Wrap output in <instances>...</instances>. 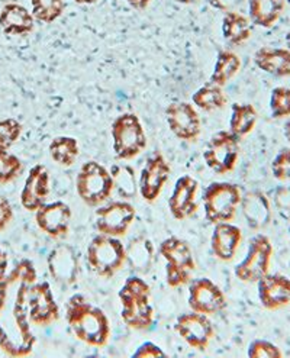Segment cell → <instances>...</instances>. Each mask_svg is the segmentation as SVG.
Returning a JSON list of instances; mask_svg holds the SVG:
<instances>
[{
    "mask_svg": "<svg viewBox=\"0 0 290 358\" xmlns=\"http://www.w3.org/2000/svg\"><path fill=\"white\" fill-rule=\"evenodd\" d=\"M35 282L31 260L19 262L0 282V348L10 357L29 355L36 343L28 315V292Z\"/></svg>",
    "mask_w": 290,
    "mask_h": 358,
    "instance_id": "obj_1",
    "label": "cell"
},
{
    "mask_svg": "<svg viewBox=\"0 0 290 358\" xmlns=\"http://www.w3.org/2000/svg\"><path fill=\"white\" fill-rule=\"evenodd\" d=\"M66 321L77 340L92 347H105L110 336L106 313L83 294H73L66 303Z\"/></svg>",
    "mask_w": 290,
    "mask_h": 358,
    "instance_id": "obj_2",
    "label": "cell"
},
{
    "mask_svg": "<svg viewBox=\"0 0 290 358\" xmlns=\"http://www.w3.org/2000/svg\"><path fill=\"white\" fill-rule=\"evenodd\" d=\"M151 289L143 278L128 277L118 297L122 305L121 316L124 322L135 331H147L154 321V309L150 302Z\"/></svg>",
    "mask_w": 290,
    "mask_h": 358,
    "instance_id": "obj_3",
    "label": "cell"
},
{
    "mask_svg": "<svg viewBox=\"0 0 290 358\" xmlns=\"http://www.w3.org/2000/svg\"><path fill=\"white\" fill-rule=\"evenodd\" d=\"M205 217L212 225L231 222L241 205L242 193L240 186L228 182L210 183L203 192Z\"/></svg>",
    "mask_w": 290,
    "mask_h": 358,
    "instance_id": "obj_4",
    "label": "cell"
},
{
    "mask_svg": "<svg viewBox=\"0 0 290 358\" xmlns=\"http://www.w3.org/2000/svg\"><path fill=\"white\" fill-rule=\"evenodd\" d=\"M86 258L93 273L110 278L124 267L126 262V248L118 238L101 234L90 241Z\"/></svg>",
    "mask_w": 290,
    "mask_h": 358,
    "instance_id": "obj_5",
    "label": "cell"
},
{
    "mask_svg": "<svg viewBox=\"0 0 290 358\" xmlns=\"http://www.w3.org/2000/svg\"><path fill=\"white\" fill-rule=\"evenodd\" d=\"M113 151L118 160L129 162L147 148V135L135 113L119 115L112 122Z\"/></svg>",
    "mask_w": 290,
    "mask_h": 358,
    "instance_id": "obj_6",
    "label": "cell"
},
{
    "mask_svg": "<svg viewBox=\"0 0 290 358\" xmlns=\"http://www.w3.org/2000/svg\"><path fill=\"white\" fill-rule=\"evenodd\" d=\"M75 192L87 206H101L113 192L110 171L98 162L85 163L75 178Z\"/></svg>",
    "mask_w": 290,
    "mask_h": 358,
    "instance_id": "obj_7",
    "label": "cell"
},
{
    "mask_svg": "<svg viewBox=\"0 0 290 358\" xmlns=\"http://www.w3.org/2000/svg\"><path fill=\"white\" fill-rule=\"evenodd\" d=\"M161 257L166 260V278L170 287H180L190 282L196 268L195 258L189 245L177 236H170L160 244Z\"/></svg>",
    "mask_w": 290,
    "mask_h": 358,
    "instance_id": "obj_8",
    "label": "cell"
},
{
    "mask_svg": "<svg viewBox=\"0 0 290 358\" xmlns=\"http://www.w3.org/2000/svg\"><path fill=\"white\" fill-rule=\"evenodd\" d=\"M240 157V138L231 131H219L209 139L203 151L206 166L217 174H228L235 169Z\"/></svg>",
    "mask_w": 290,
    "mask_h": 358,
    "instance_id": "obj_9",
    "label": "cell"
},
{
    "mask_svg": "<svg viewBox=\"0 0 290 358\" xmlns=\"http://www.w3.org/2000/svg\"><path fill=\"white\" fill-rule=\"evenodd\" d=\"M273 245L267 235L259 234L251 238L248 252L235 267V277L244 283H257L270 270Z\"/></svg>",
    "mask_w": 290,
    "mask_h": 358,
    "instance_id": "obj_10",
    "label": "cell"
},
{
    "mask_svg": "<svg viewBox=\"0 0 290 358\" xmlns=\"http://www.w3.org/2000/svg\"><path fill=\"white\" fill-rule=\"evenodd\" d=\"M137 210L126 201H115L96 209V229L103 235L124 236L132 225Z\"/></svg>",
    "mask_w": 290,
    "mask_h": 358,
    "instance_id": "obj_11",
    "label": "cell"
},
{
    "mask_svg": "<svg viewBox=\"0 0 290 358\" xmlns=\"http://www.w3.org/2000/svg\"><path fill=\"white\" fill-rule=\"evenodd\" d=\"M228 302L221 287L208 277L196 278L189 286V306L193 312L206 316L217 315L226 308Z\"/></svg>",
    "mask_w": 290,
    "mask_h": 358,
    "instance_id": "obj_12",
    "label": "cell"
},
{
    "mask_svg": "<svg viewBox=\"0 0 290 358\" xmlns=\"http://www.w3.org/2000/svg\"><path fill=\"white\" fill-rule=\"evenodd\" d=\"M28 315L29 321L36 327H48L60 317V309L48 282L31 286L28 292Z\"/></svg>",
    "mask_w": 290,
    "mask_h": 358,
    "instance_id": "obj_13",
    "label": "cell"
},
{
    "mask_svg": "<svg viewBox=\"0 0 290 358\" xmlns=\"http://www.w3.org/2000/svg\"><path fill=\"white\" fill-rule=\"evenodd\" d=\"M166 119L173 135L182 141L195 143L201 135V117L193 105L174 102L166 108Z\"/></svg>",
    "mask_w": 290,
    "mask_h": 358,
    "instance_id": "obj_14",
    "label": "cell"
},
{
    "mask_svg": "<svg viewBox=\"0 0 290 358\" xmlns=\"http://www.w3.org/2000/svg\"><path fill=\"white\" fill-rule=\"evenodd\" d=\"M174 329L191 348L198 351H206L210 340L215 335V328L209 317L198 312L179 316V320L174 324Z\"/></svg>",
    "mask_w": 290,
    "mask_h": 358,
    "instance_id": "obj_15",
    "label": "cell"
},
{
    "mask_svg": "<svg viewBox=\"0 0 290 358\" xmlns=\"http://www.w3.org/2000/svg\"><path fill=\"white\" fill-rule=\"evenodd\" d=\"M170 173L171 167L163 154L157 152L148 158L138 182V192L145 202L157 201L168 180Z\"/></svg>",
    "mask_w": 290,
    "mask_h": 358,
    "instance_id": "obj_16",
    "label": "cell"
},
{
    "mask_svg": "<svg viewBox=\"0 0 290 358\" xmlns=\"http://www.w3.org/2000/svg\"><path fill=\"white\" fill-rule=\"evenodd\" d=\"M198 189V182L190 176H182L176 182L168 201V209L174 220L184 221L196 213Z\"/></svg>",
    "mask_w": 290,
    "mask_h": 358,
    "instance_id": "obj_17",
    "label": "cell"
},
{
    "mask_svg": "<svg viewBox=\"0 0 290 358\" xmlns=\"http://www.w3.org/2000/svg\"><path fill=\"white\" fill-rule=\"evenodd\" d=\"M38 228L51 238H63L68 234L71 209L64 202L45 203L35 212Z\"/></svg>",
    "mask_w": 290,
    "mask_h": 358,
    "instance_id": "obj_18",
    "label": "cell"
},
{
    "mask_svg": "<svg viewBox=\"0 0 290 358\" xmlns=\"http://www.w3.org/2000/svg\"><path fill=\"white\" fill-rule=\"evenodd\" d=\"M259 299L264 309L277 310L290 303V278L283 274L267 273L257 282Z\"/></svg>",
    "mask_w": 290,
    "mask_h": 358,
    "instance_id": "obj_19",
    "label": "cell"
},
{
    "mask_svg": "<svg viewBox=\"0 0 290 358\" xmlns=\"http://www.w3.org/2000/svg\"><path fill=\"white\" fill-rule=\"evenodd\" d=\"M50 194V173L45 166L36 164L31 169L21 192V205L28 212H36L47 203Z\"/></svg>",
    "mask_w": 290,
    "mask_h": 358,
    "instance_id": "obj_20",
    "label": "cell"
},
{
    "mask_svg": "<svg viewBox=\"0 0 290 358\" xmlns=\"http://www.w3.org/2000/svg\"><path fill=\"white\" fill-rule=\"evenodd\" d=\"M48 271L57 283L71 286L79 277V258L70 245H58L48 255Z\"/></svg>",
    "mask_w": 290,
    "mask_h": 358,
    "instance_id": "obj_21",
    "label": "cell"
},
{
    "mask_svg": "<svg viewBox=\"0 0 290 358\" xmlns=\"http://www.w3.org/2000/svg\"><path fill=\"white\" fill-rule=\"evenodd\" d=\"M241 209L247 225L254 231L264 229L272 221V205L260 190L247 192L241 199Z\"/></svg>",
    "mask_w": 290,
    "mask_h": 358,
    "instance_id": "obj_22",
    "label": "cell"
},
{
    "mask_svg": "<svg viewBox=\"0 0 290 358\" xmlns=\"http://www.w3.org/2000/svg\"><path fill=\"white\" fill-rule=\"evenodd\" d=\"M242 241V232L238 227L229 222H221L215 225L214 234L210 238V248L214 255L221 262H231Z\"/></svg>",
    "mask_w": 290,
    "mask_h": 358,
    "instance_id": "obj_23",
    "label": "cell"
},
{
    "mask_svg": "<svg viewBox=\"0 0 290 358\" xmlns=\"http://www.w3.org/2000/svg\"><path fill=\"white\" fill-rule=\"evenodd\" d=\"M32 13L19 3H8L0 10V28L6 35H27L34 31Z\"/></svg>",
    "mask_w": 290,
    "mask_h": 358,
    "instance_id": "obj_24",
    "label": "cell"
},
{
    "mask_svg": "<svg viewBox=\"0 0 290 358\" xmlns=\"http://www.w3.org/2000/svg\"><path fill=\"white\" fill-rule=\"evenodd\" d=\"M254 64L275 77H290V51L287 48L263 47L254 54Z\"/></svg>",
    "mask_w": 290,
    "mask_h": 358,
    "instance_id": "obj_25",
    "label": "cell"
},
{
    "mask_svg": "<svg viewBox=\"0 0 290 358\" xmlns=\"http://www.w3.org/2000/svg\"><path fill=\"white\" fill-rule=\"evenodd\" d=\"M284 0H248L249 22L260 28H272L282 16Z\"/></svg>",
    "mask_w": 290,
    "mask_h": 358,
    "instance_id": "obj_26",
    "label": "cell"
},
{
    "mask_svg": "<svg viewBox=\"0 0 290 358\" xmlns=\"http://www.w3.org/2000/svg\"><path fill=\"white\" fill-rule=\"evenodd\" d=\"M222 34L226 41L232 45H241L251 38L253 27L249 19L240 12H226L222 19Z\"/></svg>",
    "mask_w": 290,
    "mask_h": 358,
    "instance_id": "obj_27",
    "label": "cell"
},
{
    "mask_svg": "<svg viewBox=\"0 0 290 358\" xmlns=\"http://www.w3.org/2000/svg\"><path fill=\"white\" fill-rule=\"evenodd\" d=\"M126 260L132 270L148 273L154 262V245L147 238H135L126 248Z\"/></svg>",
    "mask_w": 290,
    "mask_h": 358,
    "instance_id": "obj_28",
    "label": "cell"
},
{
    "mask_svg": "<svg viewBox=\"0 0 290 358\" xmlns=\"http://www.w3.org/2000/svg\"><path fill=\"white\" fill-rule=\"evenodd\" d=\"M259 113L249 103H232V113L229 119V131L238 138L248 135L256 128Z\"/></svg>",
    "mask_w": 290,
    "mask_h": 358,
    "instance_id": "obj_29",
    "label": "cell"
},
{
    "mask_svg": "<svg viewBox=\"0 0 290 358\" xmlns=\"http://www.w3.org/2000/svg\"><path fill=\"white\" fill-rule=\"evenodd\" d=\"M241 69L240 57L232 51H221L217 57V63L214 73L209 78V85H215L224 87L232 77H234Z\"/></svg>",
    "mask_w": 290,
    "mask_h": 358,
    "instance_id": "obj_30",
    "label": "cell"
},
{
    "mask_svg": "<svg viewBox=\"0 0 290 358\" xmlns=\"http://www.w3.org/2000/svg\"><path fill=\"white\" fill-rule=\"evenodd\" d=\"M80 154L79 143L73 136H57L50 144L52 160L63 167H71Z\"/></svg>",
    "mask_w": 290,
    "mask_h": 358,
    "instance_id": "obj_31",
    "label": "cell"
},
{
    "mask_svg": "<svg viewBox=\"0 0 290 358\" xmlns=\"http://www.w3.org/2000/svg\"><path fill=\"white\" fill-rule=\"evenodd\" d=\"M113 180V192H116L122 201H129L138 193V183L135 180V171L132 167L122 164L113 166L110 170Z\"/></svg>",
    "mask_w": 290,
    "mask_h": 358,
    "instance_id": "obj_32",
    "label": "cell"
},
{
    "mask_svg": "<svg viewBox=\"0 0 290 358\" xmlns=\"http://www.w3.org/2000/svg\"><path fill=\"white\" fill-rule=\"evenodd\" d=\"M193 105L205 112H212L217 109H224L228 103V96L222 87L215 85H206L201 87L196 93H193Z\"/></svg>",
    "mask_w": 290,
    "mask_h": 358,
    "instance_id": "obj_33",
    "label": "cell"
},
{
    "mask_svg": "<svg viewBox=\"0 0 290 358\" xmlns=\"http://www.w3.org/2000/svg\"><path fill=\"white\" fill-rule=\"evenodd\" d=\"M32 16L41 24H51L57 21L64 12V0H31Z\"/></svg>",
    "mask_w": 290,
    "mask_h": 358,
    "instance_id": "obj_34",
    "label": "cell"
},
{
    "mask_svg": "<svg viewBox=\"0 0 290 358\" xmlns=\"http://www.w3.org/2000/svg\"><path fill=\"white\" fill-rule=\"evenodd\" d=\"M22 162L8 150L0 148V185H8L22 173Z\"/></svg>",
    "mask_w": 290,
    "mask_h": 358,
    "instance_id": "obj_35",
    "label": "cell"
},
{
    "mask_svg": "<svg viewBox=\"0 0 290 358\" xmlns=\"http://www.w3.org/2000/svg\"><path fill=\"white\" fill-rule=\"evenodd\" d=\"M270 112L275 119H284L290 116V87L279 86L272 90Z\"/></svg>",
    "mask_w": 290,
    "mask_h": 358,
    "instance_id": "obj_36",
    "label": "cell"
},
{
    "mask_svg": "<svg viewBox=\"0 0 290 358\" xmlns=\"http://www.w3.org/2000/svg\"><path fill=\"white\" fill-rule=\"evenodd\" d=\"M22 135V125L16 119L0 121V148L9 150Z\"/></svg>",
    "mask_w": 290,
    "mask_h": 358,
    "instance_id": "obj_37",
    "label": "cell"
},
{
    "mask_svg": "<svg viewBox=\"0 0 290 358\" xmlns=\"http://www.w3.org/2000/svg\"><path fill=\"white\" fill-rule=\"evenodd\" d=\"M248 357L249 358H280L283 357L282 351L277 345L266 340H256L248 345Z\"/></svg>",
    "mask_w": 290,
    "mask_h": 358,
    "instance_id": "obj_38",
    "label": "cell"
},
{
    "mask_svg": "<svg viewBox=\"0 0 290 358\" xmlns=\"http://www.w3.org/2000/svg\"><path fill=\"white\" fill-rule=\"evenodd\" d=\"M272 174L279 182H290V148H283L272 162Z\"/></svg>",
    "mask_w": 290,
    "mask_h": 358,
    "instance_id": "obj_39",
    "label": "cell"
},
{
    "mask_svg": "<svg viewBox=\"0 0 290 358\" xmlns=\"http://www.w3.org/2000/svg\"><path fill=\"white\" fill-rule=\"evenodd\" d=\"M273 203L282 217L290 220V185L280 186L275 190Z\"/></svg>",
    "mask_w": 290,
    "mask_h": 358,
    "instance_id": "obj_40",
    "label": "cell"
},
{
    "mask_svg": "<svg viewBox=\"0 0 290 358\" xmlns=\"http://www.w3.org/2000/svg\"><path fill=\"white\" fill-rule=\"evenodd\" d=\"M133 358H159V357H166V354L161 351L159 345L154 343H144L137 351L132 355Z\"/></svg>",
    "mask_w": 290,
    "mask_h": 358,
    "instance_id": "obj_41",
    "label": "cell"
},
{
    "mask_svg": "<svg viewBox=\"0 0 290 358\" xmlns=\"http://www.w3.org/2000/svg\"><path fill=\"white\" fill-rule=\"evenodd\" d=\"M12 217H13V209L10 202L6 197L0 196V232L10 224Z\"/></svg>",
    "mask_w": 290,
    "mask_h": 358,
    "instance_id": "obj_42",
    "label": "cell"
},
{
    "mask_svg": "<svg viewBox=\"0 0 290 358\" xmlns=\"http://www.w3.org/2000/svg\"><path fill=\"white\" fill-rule=\"evenodd\" d=\"M241 2H242V0H209V3L212 6H214L218 10L225 12V13L234 10V8L241 5Z\"/></svg>",
    "mask_w": 290,
    "mask_h": 358,
    "instance_id": "obj_43",
    "label": "cell"
},
{
    "mask_svg": "<svg viewBox=\"0 0 290 358\" xmlns=\"http://www.w3.org/2000/svg\"><path fill=\"white\" fill-rule=\"evenodd\" d=\"M8 266H9L8 254L3 250H0V282H2L8 274Z\"/></svg>",
    "mask_w": 290,
    "mask_h": 358,
    "instance_id": "obj_44",
    "label": "cell"
},
{
    "mask_svg": "<svg viewBox=\"0 0 290 358\" xmlns=\"http://www.w3.org/2000/svg\"><path fill=\"white\" fill-rule=\"evenodd\" d=\"M126 2L133 8L138 10H144L148 8V5L151 3V0H126Z\"/></svg>",
    "mask_w": 290,
    "mask_h": 358,
    "instance_id": "obj_45",
    "label": "cell"
},
{
    "mask_svg": "<svg viewBox=\"0 0 290 358\" xmlns=\"http://www.w3.org/2000/svg\"><path fill=\"white\" fill-rule=\"evenodd\" d=\"M283 132H284L286 139H287V141L290 143V116L287 117V121H286V124H284V129H283Z\"/></svg>",
    "mask_w": 290,
    "mask_h": 358,
    "instance_id": "obj_46",
    "label": "cell"
},
{
    "mask_svg": "<svg viewBox=\"0 0 290 358\" xmlns=\"http://www.w3.org/2000/svg\"><path fill=\"white\" fill-rule=\"evenodd\" d=\"M74 2L79 5H93L96 2H99V0H74Z\"/></svg>",
    "mask_w": 290,
    "mask_h": 358,
    "instance_id": "obj_47",
    "label": "cell"
},
{
    "mask_svg": "<svg viewBox=\"0 0 290 358\" xmlns=\"http://www.w3.org/2000/svg\"><path fill=\"white\" fill-rule=\"evenodd\" d=\"M174 2L182 3V5H190V3H193V2H196V0H174Z\"/></svg>",
    "mask_w": 290,
    "mask_h": 358,
    "instance_id": "obj_48",
    "label": "cell"
},
{
    "mask_svg": "<svg viewBox=\"0 0 290 358\" xmlns=\"http://www.w3.org/2000/svg\"><path fill=\"white\" fill-rule=\"evenodd\" d=\"M284 41H286V47H287V50L290 51V31L286 34V38H284Z\"/></svg>",
    "mask_w": 290,
    "mask_h": 358,
    "instance_id": "obj_49",
    "label": "cell"
},
{
    "mask_svg": "<svg viewBox=\"0 0 290 358\" xmlns=\"http://www.w3.org/2000/svg\"><path fill=\"white\" fill-rule=\"evenodd\" d=\"M287 3H289V6H290V0H287Z\"/></svg>",
    "mask_w": 290,
    "mask_h": 358,
    "instance_id": "obj_50",
    "label": "cell"
},
{
    "mask_svg": "<svg viewBox=\"0 0 290 358\" xmlns=\"http://www.w3.org/2000/svg\"><path fill=\"white\" fill-rule=\"evenodd\" d=\"M289 236H290V227H289Z\"/></svg>",
    "mask_w": 290,
    "mask_h": 358,
    "instance_id": "obj_51",
    "label": "cell"
}]
</instances>
